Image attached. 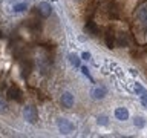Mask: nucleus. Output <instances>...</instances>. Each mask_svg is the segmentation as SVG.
<instances>
[{
    "mask_svg": "<svg viewBox=\"0 0 147 138\" xmlns=\"http://www.w3.org/2000/svg\"><path fill=\"white\" fill-rule=\"evenodd\" d=\"M23 117H25V120L29 124H35L38 121V114H37V109L34 106H26L23 109Z\"/></svg>",
    "mask_w": 147,
    "mask_h": 138,
    "instance_id": "f257e3e1",
    "label": "nucleus"
},
{
    "mask_svg": "<svg viewBox=\"0 0 147 138\" xmlns=\"http://www.w3.org/2000/svg\"><path fill=\"white\" fill-rule=\"evenodd\" d=\"M57 126H58V131L63 133V135H67V133H71L75 131V126H74V123H71L69 120L66 118H58L57 120Z\"/></svg>",
    "mask_w": 147,
    "mask_h": 138,
    "instance_id": "f03ea898",
    "label": "nucleus"
},
{
    "mask_svg": "<svg viewBox=\"0 0 147 138\" xmlns=\"http://www.w3.org/2000/svg\"><path fill=\"white\" fill-rule=\"evenodd\" d=\"M60 103H61L63 108H72L74 106V95L71 94V92H64V94H61V98H60Z\"/></svg>",
    "mask_w": 147,
    "mask_h": 138,
    "instance_id": "7ed1b4c3",
    "label": "nucleus"
},
{
    "mask_svg": "<svg viewBox=\"0 0 147 138\" xmlns=\"http://www.w3.org/2000/svg\"><path fill=\"white\" fill-rule=\"evenodd\" d=\"M84 32H86V34H89L90 37H98V35H100L98 26H96V25H95V22H92V20H89V22L86 23Z\"/></svg>",
    "mask_w": 147,
    "mask_h": 138,
    "instance_id": "20e7f679",
    "label": "nucleus"
},
{
    "mask_svg": "<svg viewBox=\"0 0 147 138\" xmlns=\"http://www.w3.org/2000/svg\"><path fill=\"white\" fill-rule=\"evenodd\" d=\"M106 95H107V89L104 86L94 87V91H92V98L94 100H103Z\"/></svg>",
    "mask_w": 147,
    "mask_h": 138,
    "instance_id": "39448f33",
    "label": "nucleus"
},
{
    "mask_svg": "<svg viewBox=\"0 0 147 138\" xmlns=\"http://www.w3.org/2000/svg\"><path fill=\"white\" fill-rule=\"evenodd\" d=\"M115 45L117 46H121V48H127L129 46V35L126 32H119L115 39Z\"/></svg>",
    "mask_w": 147,
    "mask_h": 138,
    "instance_id": "423d86ee",
    "label": "nucleus"
},
{
    "mask_svg": "<svg viewBox=\"0 0 147 138\" xmlns=\"http://www.w3.org/2000/svg\"><path fill=\"white\" fill-rule=\"evenodd\" d=\"M38 12H40V16L41 17H49L51 16V12H52V8H51V5L48 2H41L38 5Z\"/></svg>",
    "mask_w": 147,
    "mask_h": 138,
    "instance_id": "0eeeda50",
    "label": "nucleus"
},
{
    "mask_svg": "<svg viewBox=\"0 0 147 138\" xmlns=\"http://www.w3.org/2000/svg\"><path fill=\"white\" fill-rule=\"evenodd\" d=\"M115 117L119 121H126V120H129V110L126 108H117L115 109Z\"/></svg>",
    "mask_w": 147,
    "mask_h": 138,
    "instance_id": "6e6552de",
    "label": "nucleus"
},
{
    "mask_svg": "<svg viewBox=\"0 0 147 138\" xmlns=\"http://www.w3.org/2000/svg\"><path fill=\"white\" fill-rule=\"evenodd\" d=\"M106 45H107V48H115V34L110 29L106 32Z\"/></svg>",
    "mask_w": 147,
    "mask_h": 138,
    "instance_id": "1a4fd4ad",
    "label": "nucleus"
},
{
    "mask_svg": "<svg viewBox=\"0 0 147 138\" xmlns=\"http://www.w3.org/2000/svg\"><path fill=\"white\" fill-rule=\"evenodd\" d=\"M136 17L140 18V20L146 22L147 20V5H142V6L136 11Z\"/></svg>",
    "mask_w": 147,
    "mask_h": 138,
    "instance_id": "9d476101",
    "label": "nucleus"
},
{
    "mask_svg": "<svg viewBox=\"0 0 147 138\" xmlns=\"http://www.w3.org/2000/svg\"><path fill=\"white\" fill-rule=\"evenodd\" d=\"M20 91L17 89V87H12V89H9V98H14L16 101H22V97H20Z\"/></svg>",
    "mask_w": 147,
    "mask_h": 138,
    "instance_id": "9b49d317",
    "label": "nucleus"
},
{
    "mask_svg": "<svg viewBox=\"0 0 147 138\" xmlns=\"http://www.w3.org/2000/svg\"><path fill=\"white\" fill-rule=\"evenodd\" d=\"M26 9H28V3L26 2L17 3V5H14V6H12V11L14 12H23V11H26Z\"/></svg>",
    "mask_w": 147,
    "mask_h": 138,
    "instance_id": "f8f14e48",
    "label": "nucleus"
},
{
    "mask_svg": "<svg viewBox=\"0 0 147 138\" xmlns=\"http://www.w3.org/2000/svg\"><path fill=\"white\" fill-rule=\"evenodd\" d=\"M69 62H71L75 68L80 66V57H78V55H75V54H71V55H69Z\"/></svg>",
    "mask_w": 147,
    "mask_h": 138,
    "instance_id": "ddd939ff",
    "label": "nucleus"
},
{
    "mask_svg": "<svg viewBox=\"0 0 147 138\" xmlns=\"http://www.w3.org/2000/svg\"><path fill=\"white\" fill-rule=\"evenodd\" d=\"M133 89H135V92H136V94H140L141 97L147 95V91H146L142 86H140V85H135V86H133Z\"/></svg>",
    "mask_w": 147,
    "mask_h": 138,
    "instance_id": "4468645a",
    "label": "nucleus"
},
{
    "mask_svg": "<svg viewBox=\"0 0 147 138\" xmlns=\"http://www.w3.org/2000/svg\"><path fill=\"white\" fill-rule=\"evenodd\" d=\"M133 123H135L136 127H144V124H146V121H144V118H142V117H135Z\"/></svg>",
    "mask_w": 147,
    "mask_h": 138,
    "instance_id": "2eb2a0df",
    "label": "nucleus"
},
{
    "mask_svg": "<svg viewBox=\"0 0 147 138\" xmlns=\"http://www.w3.org/2000/svg\"><path fill=\"white\" fill-rule=\"evenodd\" d=\"M98 124H101V126H106L107 124V117H104V115H101V117H98Z\"/></svg>",
    "mask_w": 147,
    "mask_h": 138,
    "instance_id": "dca6fc26",
    "label": "nucleus"
},
{
    "mask_svg": "<svg viewBox=\"0 0 147 138\" xmlns=\"http://www.w3.org/2000/svg\"><path fill=\"white\" fill-rule=\"evenodd\" d=\"M6 108H8L6 103H5L3 100H0V114H5V112H6Z\"/></svg>",
    "mask_w": 147,
    "mask_h": 138,
    "instance_id": "f3484780",
    "label": "nucleus"
},
{
    "mask_svg": "<svg viewBox=\"0 0 147 138\" xmlns=\"http://www.w3.org/2000/svg\"><path fill=\"white\" fill-rule=\"evenodd\" d=\"M81 58L83 60H90V52H83L81 54Z\"/></svg>",
    "mask_w": 147,
    "mask_h": 138,
    "instance_id": "a211bd4d",
    "label": "nucleus"
},
{
    "mask_svg": "<svg viewBox=\"0 0 147 138\" xmlns=\"http://www.w3.org/2000/svg\"><path fill=\"white\" fill-rule=\"evenodd\" d=\"M81 72H83V74H84V75H86V77H89V78H90V75H89V69H87L86 66H83V68H81Z\"/></svg>",
    "mask_w": 147,
    "mask_h": 138,
    "instance_id": "6ab92c4d",
    "label": "nucleus"
},
{
    "mask_svg": "<svg viewBox=\"0 0 147 138\" xmlns=\"http://www.w3.org/2000/svg\"><path fill=\"white\" fill-rule=\"evenodd\" d=\"M141 103H142V106H144V108H147V95L141 97Z\"/></svg>",
    "mask_w": 147,
    "mask_h": 138,
    "instance_id": "aec40b11",
    "label": "nucleus"
}]
</instances>
